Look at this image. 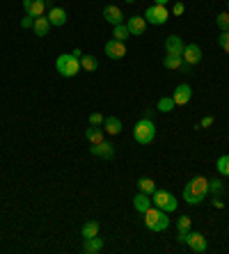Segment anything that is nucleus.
Here are the masks:
<instances>
[{
  "instance_id": "f257e3e1",
  "label": "nucleus",
  "mask_w": 229,
  "mask_h": 254,
  "mask_svg": "<svg viewBox=\"0 0 229 254\" xmlns=\"http://www.w3.org/2000/svg\"><path fill=\"white\" fill-rule=\"evenodd\" d=\"M209 192V179L206 177H193L188 181V186L183 188V201H188L190 206H197L202 204Z\"/></svg>"
},
{
  "instance_id": "f03ea898",
  "label": "nucleus",
  "mask_w": 229,
  "mask_h": 254,
  "mask_svg": "<svg viewBox=\"0 0 229 254\" xmlns=\"http://www.w3.org/2000/svg\"><path fill=\"white\" fill-rule=\"evenodd\" d=\"M142 215H145V225H147V229H152V231H165L167 227H170V215H167L165 211H160V208H156L153 204L142 213Z\"/></svg>"
},
{
  "instance_id": "7ed1b4c3",
  "label": "nucleus",
  "mask_w": 229,
  "mask_h": 254,
  "mask_svg": "<svg viewBox=\"0 0 229 254\" xmlns=\"http://www.w3.org/2000/svg\"><path fill=\"white\" fill-rule=\"evenodd\" d=\"M55 69H58L60 76L74 78V76H78V71H80V60L74 53H62L55 60Z\"/></svg>"
},
{
  "instance_id": "20e7f679",
  "label": "nucleus",
  "mask_w": 229,
  "mask_h": 254,
  "mask_svg": "<svg viewBox=\"0 0 229 254\" xmlns=\"http://www.w3.org/2000/svg\"><path fill=\"white\" fill-rule=\"evenodd\" d=\"M133 137L138 144H152L153 137H156V126H153V119H145L142 117L133 128Z\"/></svg>"
},
{
  "instance_id": "39448f33",
  "label": "nucleus",
  "mask_w": 229,
  "mask_h": 254,
  "mask_svg": "<svg viewBox=\"0 0 229 254\" xmlns=\"http://www.w3.org/2000/svg\"><path fill=\"white\" fill-rule=\"evenodd\" d=\"M152 204H153L156 208H160V211H165V213L176 211V206H179L176 197L170 195L167 190H156V192L152 195Z\"/></svg>"
},
{
  "instance_id": "423d86ee",
  "label": "nucleus",
  "mask_w": 229,
  "mask_h": 254,
  "mask_svg": "<svg viewBox=\"0 0 229 254\" xmlns=\"http://www.w3.org/2000/svg\"><path fill=\"white\" fill-rule=\"evenodd\" d=\"M167 18H170V12L165 9V5H152L145 12V21L152 25H163Z\"/></svg>"
},
{
  "instance_id": "0eeeda50",
  "label": "nucleus",
  "mask_w": 229,
  "mask_h": 254,
  "mask_svg": "<svg viewBox=\"0 0 229 254\" xmlns=\"http://www.w3.org/2000/svg\"><path fill=\"white\" fill-rule=\"evenodd\" d=\"M181 58H183V64L186 66L197 64V62L202 60V48L197 46V44H188V46H183Z\"/></svg>"
},
{
  "instance_id": "6e6552de",
  "label": "nucleus",
  "mask_w": 229,
  "mask_h": 254,
  "mask_svg": "<svg viewBox=\"0 0 229 254\" xmlns=\"http://www.w3.org/2000/svg\"><path fill=\"white\" fill-rule=\"evenodd\" d=\"M89 151H92V156H96V158H112V156H115V147H112L110 142H99V144H92V147H89Z\"/></svg>"
},
{
  "instance_id": "1a4fd4ad",
  "label": "nucleus",
  "mask_w": 229,
  "mask_h": 254,
  "mask_svg": "<svg viewBox=\"0 0 229 254\" xmlns=\"http://www.w3.org/2000/svg\"><path fill=\"white\" fill-rule=\"evenodd\" d=\"M188 248L193 250V252H197V254L206 252V238H204V234H200V231H188Z\"/></svg>"
},
{
  "instance_id": "9d476101",
  "label": "nucleus",
  "mask_w": 229,
  "mask_h": 254,
  "mask_svg": "<svg viewBox=\"0 0 229 254\" xmlns=\"http://www.w3.org/2000/svg\"><path fill=\"white\" fill-rule=\"evenodd\" d=\"M126 28H129L131 37H142L145 30H147V21H145V16H131Z\"/></svg>"
},
{
  "instance_id": "9b49d317",
  "label": "nucleus",
  "mask_w": 229,
  "mask_h": 254,
  "mask_svg": "<svg viewBox=\"0 0 229 254\" xmlns=\"http://www.w3.org/2000/svg\"><path fill=\"white\" fill-rule=\"evenodd\" d=\"M106 55H108L110 60H122L124 55H126V46H124V42L110 39V42L106 44Z\"/></svg>"
},
{
  "instance_id": "f8f14e48",
  "label": "nucleus",
  "mask_w": 229,
  "mask_h": 254,
  "mask_svg": "<svg viewBox=\"0 0 229 254\" xmlns=\"http://www.w3.org/2000/svg\"><path fill=\"white\" fill-rule=\"evenodd\" d=\"M23 9L25 14H30V16H44V12H46V2L44 0H23Z\"/></svg>"
},
{
  "instance_id": "ddd939ff",
  "label": "nucleus",
  "mask_w": 229,
  "mask_h": 254,
  "mask_svg": "<svg viewBox=\"0 0 229 254\" xmlns=\"http://www.w3.org/2000/svg\"><path fill=\"white\" fill-rule=\"evenodd\" d=\"M172 99H174L176 106H186L190 99H193V89H190V85H179V87L174 89V94H172Z\"/></svg>"
},
{
  "instance_id": "4468645a",
  "label": "nucleus",
  "mask_w": 229,
  "mask_h": 254,
  "mask_svg": "<svg viewBox=\"0 0 229 254\" xmlns=\"http://www.w3.org/2000/svg\"><path fill=\"white\" fill-rule=\"evenodd\" d=\"M103 18H106L110 25H119V23H124V14H122V9L119 7H115V5H108V7H103Z\"/></svg>"
},
{
  "instance_id": "2eb2a0df",
  "label": "nucleus",
  "mask_w": 229,
  "mask_h": 254,
  "mask_svg": "<svg viewBox=\"0 0 229 254\" xmlns=\"http://www.w3.org/2000/svg\"><path fill=\"white\" fill-rule=\"evenodd\" d=\"M183 46H186V44L181 42V37H176V35H170L165 39V51H167V55H181Z\"/></svg>"
},
{
  "instance_id": "dca6fc26",
  "label": "nucleus",
  "mask_w": 229,
  "mask_h": 254,
  "mask_svg": "<svg viewBox=\"0 0 229 254\" xmlns=\"http://www.w3.org/2000/svg\"><path fill=\"white\" fill-rule=\"evenodd\" d=\"M48 21H51V25H65L67 23V12L62 9V7H53V9H48Z\"/></svg>"
},
{
  "instance_id": "f3484780",
  "label": "nucleus",
  "mask_w": 229,
  "mask_h": 254,
  "mask_svg": "<svg viewBox=\"0 0 229 254\" xmlns=\"http://www.w3.org/2000/svg\"><path fill=\"white\" fill-rule=\"evenodd\" d=\"M103 250V241L99 236H92V238H85V245H82V252L85 254H96Z\"/></svg>"
},
{
  "instance_id": "a211bd4d",
  "label": "nucleus",
  "mask_w": 229,
  "mask_h": 254,
  "mask_svg": "<svg viewBox=\"0 0 229 254\" xmlns=\"http://www.w3.org/2000/svg\"><path fill=\"white\" fill-rule=\"evenodd\" d=\"M133 206H135V211L145 213L149 206H152V195H147V192H138V195L133 197Z\"/></svg>"
},
{
  "instance_id": "6ab92c4d",
  "label": "nucleus",
  "mask_w": 229,
  "mask_h": 254,
  "mask_svg": "<svg viewBox=\"0 0 229 254\" xmlns=\"http://www.w3.org/2000/svg\"><path fill=\"white\" fill-rule=\"evenodd\" d=\"M32 30H35L37 37H46L48 30H51V21H48L46 16H37V18H35V25H32Z\"/></svg>"
},
{
  "instance_id": "aec40b11",
  "label": "nucleus",
  "mask_w": 229,
  "mask_h": 254,
  "mask_svg": "<svg viewBox=\"0 0 229 254\" xmlns=\"http://www.w3.org/2000/svg\"><path fill=\"white\" fill-rule=\"evenodd\" d=\"M103 130L110 133V135H119V133H122V119L106 117V122H103Z\"/></svg>"
},
{
  "instance_id": "412c9836",
  "label": "nucleus",
  "mask_w": 229,
  "mask_h": 254,
  "mask_svg": "<svg viewBox=\"0 0 229 254\" xmlns=\"http://www.w3.org/2000/svg\"><path fill=\"white\" fill-rule=\"evenodd\" d=\"M163 66H165V69H172V71L183 69V58H181V55H165V58H163Z\"/></svg>"
},
{
  "instance_id": "4be33fe9",
  "label": "nucleus",
  "mask_w": 229,
  "mask_h": 254,
  "mask_svg": "<svg viewBox=\"0 0 229 254\" xmlns=\"http://www.w3.org/2000/svg\"><path fill=\"white\" fill-rule=\"evenodd\" d=\"M99 222L96 220H87L85 225H82V229H80V234H82V238H92V236H99Z\"/></svg>"
},
{
  "instance_id": "5701e85b",
  "label": "nucleus",
  "mask_w": 229,
  "mask_h": 254,
  "mask_svg": "<svg viewBox=\"0 0 229 254\" xmlns=\"http://www.w3.org/2000/svg\"><path fill=\"white\" fill-rule=\"evenodd\" d=\"M131 37L129 28H126V23H119V25H112V39H117V42H126Z\"/></svg>"
},
{
  "instance_id": "b1692460",
  "label": "nucleus",
  "mask_w": 229,
  "mask_h": 254,
  "mask_svg": "<svg viewBox=\"0 0 229 254\" xmlns=\"http://www.w3.org/2000/svg\"><path fill=\"white\" fill-rule=\"evenodd\" d=\"M85 137L89 140V144H99V142H103V130L99 126H92V128L85 130Z\"/></svg>"
},
{
  "instance_id": "393cba45",
  "label": "nucleus",
  "mask_w": 229,
  "mask_h": 254,
  "mask_svg": "<svg viewBox=\"0 0 229 254\" xmlns=\"http://www.w3.org/2000/svg\"><path fill=\"white\" fill-rule=\"evenodd\" d=\"M138 188H140V192H147V195L156 192V184H153V179H149V177H142L140 181H138Z\"/></svg>"
},
{
  "instance_id": "a878e982",
  "label": "nucleus",
  "mask_w": 229,
  "mask_h": 254,
  "mask_svg": "<svg viewBox=\"0 0 229 254\" xmlns=\"http://www.w3.org/2000/svg\"><path fill=\"white\" fill-rule=\"evenodd\" d=\"M174 99H172V96H163V99L158 101V106H156V110H158V113H172V110H174Z\"/></svg>"
},
{
  "instance_id": "bb28decb",
  "label": "nucleus",
  "mask_w": 229,
  "mask_h": 254,
  "mask_svg": "<svg viewBox=\"0 0 229 254\" xmlns=\"http://www.w3.org/2000/svg\"><path fill=\"white\" fill-rule=\"evenodd\" d=\"M80 69L96 71V69H99V62H96V58H92V55H82V58H80Z\"/></svg>"
},
{
  "instance_id": "cd10ccee",
  "label": "nucleus",
  "mask_w": 229,
  "mask_h": 254,
  "mask_svg": "<svg viewBox=\"0 0 229 254\" xmlns=\"http://www.w3.org/2000/svg\"><path fill=\"white\" fill-rule=\"evenodd\" d=\"M216 167H218V172H220V174L229 177V154L227 156H220V158H218V163H216Z\"/></svg>"
},
{
  "instance_id": "c85d7f7f",
  "label": "nucleus",
  "mask_w": 229,
  "mask_h": 254,
  "mask_svg": "<svg viewBox=\"0 0 229 254\" xmlns=\"http://www.w3.org/2000/svg\"><path fill=\"white\" fill-rule=\"evenodd\" d=\"M216 23H218V28L223 30H229V12H223V14H218L216 16Z\"/></svg>"
},
{
  "instance_id": "c756f323",
  "label": "nucleus",
  "mask_w": 229,
  "mask_h": 254,
  "mask_svg": "<svg viewBox=\"0 0 229 254\" xmlns=\"http://www.w3.org/2000/svg\"><path fill=\"white\" fill-rule=\"evenodd\" d=\"M190 225H193V220L188 215H181V218L176 220V229L179 231H190Z\"/></svg>"
},
{
  "instance_id": "7c9ffc66",
  "label": "nucleus",
  "mask_w": 229,
  "mask_h": 254,
  "mask_svg": "<svg viewBox=\"0 0 229 254\" xmlns=\"http://www.w3.org/2000/svg\"><path fill=\"white\" fill-rule=\"evenodd\" d=\"M218 46L223 48L225 53H229V30L220 32V37H218Z\"/></svg>"
},
{
  "instance_id": "2f4dec72",
  "label": "nucleus",
  "mask_w": 229,
  "mask_h": 254,
  "mask_svg": "<svg viewBox=\"0 0 229 254\" xmlns=\"http://www.w3.org/2000/svg\"><path fill=\"white\" fill-rule=\"evenodd\" d=\"M103 122H106V117L101 113H92L89 115V126H103Z\"/></svg>"
},
{
  "instance_id": "473e14b6",
  "label": "nucleus",
  "mask_w": 229,
  "mask_h": 254,
  "mask_svg": "<svg viewBox=\"0 0 229 254\" xmlns=\"http://www.w3.org/2000/svg\"><path fill=\"white\" fill-rule=\"evenodd\" d=\"M220 188H223L220 179H209V192H220Z\"/></svg>"
},
{
  "instance_id": "72a5a7b5",
  "label": "nucleus",
  "mask_w": 229,
  "mask_h": 254,
  "mask_svg": "<svg viewBox=\"0 0 229 254\" xmlns=\"http://www.w3.org/2000/svg\"><path fill=\"white\" fill-rule=\"evenodd\" d=\"M32 25H35V16H30V14H25V16L21 18V28L28 30V28H32Z\"/></svg>"
},
{
  "instance_id": "f704fd0d",
  "label": "nucleus",
  "mask_w": 229,
  "mask_h": 254,
  "mask_svg": "<svg viewBox=\"0 0 229 254\" xmlns=\"http://www.w3.org/2000/svg\"><path fill=\"white\" fill-rule=\"evenodd\" d=\"M183 9H186V7H183V2H174V7H172V14H174V16H181Z\"/></svg>"
},
{
  "instance_id": "c9c22d12",
  "label": "nucleus",
  "mask_w": 229,
  "mask_h": 254,
  "mask_svg": "<svg viewBox=\"0 0 229 254\" xmlns=\"http://www.w3.org/2000/svg\"><path fill=\"white\" fill-rule=\"evenodd\" d=\"M209 126H213V117H204L200 122V128H209Z\"/></svg>"
},
{
  "instance_id": "e433bc0d",
  "label": "nucleus",
  "mask_w": 229,
  "mask_h": 254,
  "mask_svg": "<svg viewBox=\"0 0 229 254\" xmlns=\"http://www.w3.org/2000/svg\"><path fill=\"white\" fill-rule=\"evenodd\" d=\"M179 243H188V231H179V238H176Z\"/></svg>"
},
{
  "instance_id": "4c0bfd02",
  "label": "nucleus",
  "mask_w": 229,
  "mask_h": 254,
  "mask_svg": "<svg viewBox=\"0 0 229 254\" xmlns=\"http://www.w3.org/2000/svg\"><path fill=\"white\" fill-rule=\"evenodd\" d=\"M153 115H156V110H152V108L145 110V119H153Z\"/></svg>"
},
{
  "instance_id": "58836bf2",
  "label": "nucleus",
  "mask_w": 229,
  "mask_h": 254,
  "mask_svg": "<svg viewBox=\"0 0 229 254\" xmlns=\"http://www.w3.org/2000/svg\"><path fill=\"white\" fill-rule=\"evenodd\" d=\"M213 206H216V208H223V199H218V197H216V199H213Z\"/></svg>"
},
{
  "instance_id": "ea45409f",
  "label": "nucleus",
  "mask_w": 229,
  "mask_h": 254,
  "mask_svg": "<svg viewBox=\"0 0 229 254\" xmlns=\"http://www.w3.org/2000/svg\"><path fill=\"white\" fill-rule=\"evenodd\" d=\"M170 0H153V5H167Z\"/></svg>"
},
{
  "instance_id": "a19ab883",
  "label": "nucleus",
  "mask_w": 229,
  "mask_h": 254,
  "mask_svg": "<svg viewBox=\"0 0 229 254\" xmlns=\"http://www.w3.org/2000/svg\"><path fill=\"white\" fill-rule=\"evenodd\" d=\"M126 2H135V0H126Z\"/></svg>"
},
{
  "instance_id": "79ce46f5",
  "label": "nucleus",
  "mask_w": 229,
  "mask_h": 254,
  "mask_svg": "<svg viewBox=\"0 0 229 254\" xmlns=\"http://www.w3.org/2000/svg\"><path fill=\"white\" fill-rule=\"evenodd\" d=\"M227 9H229V2H227Z\"/></svg>"
}]
</instances>
